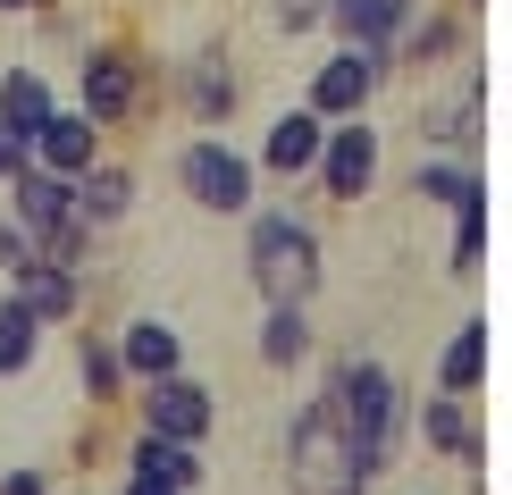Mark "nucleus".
<instances>
[{
  "mask_svg": "<svg viewBox=\"0 0 512 495\" xmlns=\"http://www.w3.org/2000/svg\"><path fill=\"white\" fill-rule=\"evenodd\" d=\"M177 185L194 193L202 210H219V219H244V210H252V160L227 152L219 135H202V143L177 152Z\"/></svg>",
  "mask_w": 512,
  "mask_h": 495,
  "instance_id": "4",
  "label": "nucleus"
},
{
  "mask_svg": "<svg viewBox=\"0 0 512 495\" xmlns=\"http://www.w3.org/2000/svg\"><path fill=\"white\" fill-rule=\"evenodd\" d=\"M126 470H143V479H168V487L194 495V487H202V445H185V437H152V428H143V437H135V462H126Z\"/></svg>",
  "mask_w": 512,
  "mask_h": 495,
  "instance_id": "17",
  "label": "nucleus"
},
{
  "mask_svg": "<svg viewBox=\"0 0 512 495\" xmlns=\"http://www.w3.org/2000/svg\"><path fill=\"white\" fill-rule=\"evenodd\" d=\"M210 420H219V395H210L202 378H185V370L143 378V428H152V437H185V445H202V437H210Z\"/></svg>",
  "mask_w": 512,
  "mask_h": 495,
  "instance_id": "7",
  "label": "nucleus"
},
{
  "mask_svg": "<svg viewBox=\"0 0 512 495\" xmlns=\"http://www.w3.org/2000/svg\"><path fill=\"white\" fill-rule=\"evenodd\" d=\"M471 9H479V0H471Z\"/></svg>",
  "mask_w": 512,
  "mask_h": 495,
  "instance_id": "30",
  "label": "nucleus"
},
{
  "mask_svg": "<svg viewBox=\"0 0 512 495\" xmlns=\"http://www.w3.org/2000/svg\"><path fill=\"white\" fill-rule=\"evenodd\" d=\"M9 294L42 319V328H51V319H76V311H84V277H76V269H59V261H42V252L9 269Z\"/></svg>",
  "mask_w": 512,
  "mask_h": 495,
  "instance_id": "12",
  "label": "nucleus"
},
{
  "mask_svg": "<svg viewBox=\"0 0 512 495\" xmlns=\"http://www.w3.org/2000/svg\"><path fill=\"white\" fill-rule=\"evenodd\" d=\"M286 487L294 495H361L353 462H345V437H336V420H328V403H319V395L286 428Z\"/></svg>",
  "mask_w": 512,
  "mask_h": 495,
  "instance_id": "3",
  "label": "nucleus"
},
{
  "mask_svg": "<svg viewBox=\"0 0 512 495\" xmlns=\"http://www.w3.org/2000/svg\"><path fill=\"white\" fill-rule=\"evenodd\" d=\"M51 110H59V101H51V84H42L34 68H9V76H0V126H9V135L34 143V126L51 118Z\"/></svg>",
  "mask_w": 512,
  "mask_h": 495,
  "instance_id": "18",
  "label": "nucleus"
},
{
  "mask_svg": "<svg viewBox=\"0 0 512 495\" xmlns=\"http://www.w3.org/2000/svg\"><path fill=\"white\" fill-rule=\"evenodd\" d=\"M269 9H277V34H311L328 0H269Z\"/></svg>",
  "mask_w": 512,
  "mask_h": 495,
  "instance_id": "26",
  "label": "nucleus"
},
{
  "mask_svg": "<svg viewBox=\"0 0 512 495\" xmlns=\"http://www.w3.org/2000/svg\"><path fill=\"white\" fill-rule=\"evenodd\" d=\"M101 160V126L84 110H51L34 126V168H51V177H84V168Z\"/></svg>",
  "mask_w": 512,
  "mask_h": 495,
  "instance_id": "10",
  "label": "nucleus"
},
{
  "mask_svg": "<svg viewBox=\"0 0 512 495\" xmlns=\"http://www.w3.org/2000/svg\"><path fill=\"white\" fill-rule=\"evenodd\" d=\"M118 370L126 378H168V370H185V344L168 319H126L118 328Z\"/></svg>",
  "mask_w": 512,
  "mask_h": 495,
  "instance_id": "13",
  "label": "nucleus"
},
{
  "mask_svg": "<svg viewBox=\"0 0 512 495\" xmlns=\"http://www.w3.org/2000/svg\"><path fill=\"white\" fill-rule=\"evenodd\" d=\"M135 101H143V59L135 51H93L76 68V110L93 118V126H118V118H135Z\"/></svg>",
  "mask_w": 512,
  "mask_h": 495,
  "instance_id": "8",
  "label": "nucleus"
},
{
  "mask_svg": "<svg viewBox=\"0 0 512 495\" xmlns=\"http://www.w3.org/2000/svg\"><path fill=\"white\" fill-rule=\"evenodd\" d=\"M319 135H328V118H311V110H286L261 135V168H277V177H303V168L319 160Z\"/></svg>",
  "mask_w": 512,
  "mask_h": 495,
  "instance_id": "14",
  "label": "nucleus"
},
{
  "mask_svg": "<svg viewBox=\"0 0 512 495\" xmlns=\"http://www.w3.org/2000/svg\"><path fill=\"white\" fill-rule=\"evenodd\" d=\"M479 378H487V319H462L454 344H445V361H437V386L445 395H471Z\"/></svg>",
  "mask_w": 512,
  "mask_h": 495,
  "instance_id": "21",
  "label": "nucleus"
},
{
  "mask_svg": "<svg viewBox=\"0 0 512 495\" xmlns=\"http://www.w3.org/2000/svg\"><path fill=\"white\" fill-rule=\"evenodd\" d=\"M34 353H42V319L17 303H0V378H17V370H34Z\"/></svg>",
  "mask_w": 512,
  "mask_h": 495,
  "instance_id": "23",
  "label": "nucleus"
},
{
  "mask_svg": "<svg viewBox=\"0 0 512 495\" xmlns=\"http://www.w3.org/2000/svg\"><path fill=\"white\" fill-rule=\"evenodd\" d=\"M471 185H479V177H471V168H454V160H420V168H412V193H420V202H445V210H454Z\"/></svg>",
  "mask_w": 512,
  "mask_h": 495,
  "instance_id": "25",
  "label": "nucleus"
},
{
  "mask_svg": "<svg viewBox=\"0 0 512 495\" xmlns=\"http://www.w3.org/2000/svg\"><path fill=\"white\" fill-rule=\"evenodd\" d=\"M479 118H487V76L471 68V76H462L429 118H420V135H429V143H471V135H479Z\"/></svg>",
  "mask_w": 512,
  "mask_h": 495,
  "instance_id": "15",
  "label": "nucleus"
},
{
  "mask_svg": "<svg viewBox=\"0 0 512 495\" xmlns=\"http://www.w3.org/2000/svg\"><path fill=\"white\" fill-rule=\"evenodd\" d=\"M0 185H9V202H17V227H26L34 235V244H42V235H51L59 219H76V177H51V168H17V177H0Z\"/></svg>",
  "mask_w": 512,
  "mask_h": 495,
  "instance_id": "9",
  "label": "nucleus"
},
{
  "mask_svg": "<svg viewBox=\"0 0 512 495\" xmlns=\"http://www.w3.org/2000/svg\"><path fill=\"white\" fill-rule=\"evenodd\" d=\"M76 378H84V395H93V403H118V395H126L118 344H110V336H93V328H76Z\"/></svg>",
  "mask_w": 512,
  "mask_h": 495,
  "instance_id": "22",
  "label": "nucleus"
},
{
  "mask_svg": "<svg viewBox=\"0 0 512 495\" xmlns=\"http://www.w3.org/2000/svg\"><path fill=\"white\" fill-rule=\"evenodd\" d=\"M126 210H135V177H126V168H84V177H76V219L84 227H118L126 219Z\"/></svg>",
  "mask_w": 512,
  "mask_h": 495,
  "instance_id": "16",
  "label": "nucleus"
},
{
  "mask_svg": "<svg viewBox=\"0 0 512 495\" xmlns=\"http://www.w3.org/2000/svg\"><path fill=\"white\" fill-rule=\"evenodd\" d=\"M487 261V185H471L454 202V277H471Z\"/></svg>",
  "mask_w": 512,
  "mask_h": 495,
  "instance_id": "24",
  "label": "nucleus"
},
{
  "mask_svg": "<svg viewBox=\"0 0 512 495\" xmlns=\"http://www.w3.org/2000/svg\"><path fill=\"white\" fill-rule=\"evenodd\" d=\"M0 495H51V479H42V470H26V462H17V470H0Z\"/></svg>",
  "mask_w": 512,
  "mask_h": 495,
  "instance_id": "27",
  "label": "nucleus"
},
{
  "mask_svg": "<svg viewBox=\"0 0 512 495\" xmlns=\"http://www.w3.org/2000/svg\"><path fill=\"white\" fill-rule=\"evenodd\" d=\"M126 495H185V487H168V479H143V470H135V479H126Z\"/></svg>",
  "mask_w": 512,
  "mask_h": 495,
  "instance_id": "28",
  "label": "nucleus"
},
{
  "mask_svg": "<svg viewBox=\"0 0 512 495\" xmlns=\"http://www.w3.org/2000/svg\"><path fill=\"white\" fill-rule=\"evenodd\" d=\"M387 59H395V51H361V42H345V51L311 76V101H303V110L328 118V126H336V118H361V110H370V93H378V76H387Z\"/></svg>",
  "mask_w": 512,
  "mask_h": 495,
  "instance_id": "6",
  "label": "nucleus"
},
{
  "mask_svg": "<svg viewBox=\"0 0 512 495\" xmlns=\"http://www.w3.org/2000/svg\"><path fill=\"white\" fill-rule=\"evenodd\" d=\"M252 286H261V303H311L319 235L286 210H252Z\"/></svg>",
  "mask_w": 512,
  "mask_h": 495,
  "instance_id": "2",
  "label": "nucleus"
},
{
  "mask_svg": "<svg viewBox=\"0 0 512 495\" xmlns=\"http://www.w3.org/2000/svg\"><path fill=\"white\" fill-rule=\"evenodd\" d=\"M319 403H328L336 437H345L353 479L370 487L378 470L395 462V445H403V386H395V370H378V361H336Z\"/></svg>",
  "mask_w": 512,
  "mask_h": 495,
  "instance_id": "1",
  "label": "nucleus"
},
{
  "mask_svg": "<svg viewBox=\"0 0 512 495\" xmlns=\"http://www.w3.org/2000/svg\"><path fill=\"white\" fill-rule=\"evenodd\" d=\"M261 361H269V370L311 361V311H303V303H269V319H261Z\"/></svg>",
  "mask_w": 512,
  "mask_h": 495,
  "instance_id": "20",
  "label": "nucleus"
},
{
  "mask_svg": "<svg viewBox=\"0 0 512 495\" xmlns=\"http://www.w3.org/2000/svg\"><path fill=\"white\" fill-rule=\"evenodd\" d=\"M185 101H194L202 126H219L227 110H236V68H227V51H202L194 68H185Z\"/></svg>",
  "mask_w": 512,
  "mask_h": 495,
  "instance_id": "19",
  "label": "nucleus"
},
{
  "mask_svg": "<svg viewBox=\"0 0 512 495\" xmlns=\"http://www.w3.org/2000/svg\"><path fill=\"white\" fill-rule=\"evenodd\" d=\"M420 0H328L319 9V26H336L345 42H361V51H395L403 26H412Z\"/></svg>",
  "mask_w": 512,
  "mask_h": 495,
  "instance_id": "11",
  "label": "nucleus"
},
{
  "mask_svg": "<svg viewBox=\"0 0 512 495\" xmlns=\"http://www.w3.org/2000/svg\"><path fill=\"white\" fill-rule=\"evenodd\" d=\"M0 9H42V0H0Z\"/></svg>",
  "mask_w": 512,
  "mask_h": 495,
  "instance_id": "29",
  "label": "nucleus"
},
{
  "mask_svg": "<svg viewBox=\"0 0 512 495\" xmlns=\"http://www.w3.org/2000/svg\"><path fill=\"white\" fill-rule=\"evenodd\" d=\"M311 177L328 202H361L378 177V126H361V118H336L328 135H319V160H311Z\"/></svg>",
  "mask_w": 512,
  "mask_h": 495,
  "instance_id": "5",
  "label": "nucleus"
}]
</instances>
